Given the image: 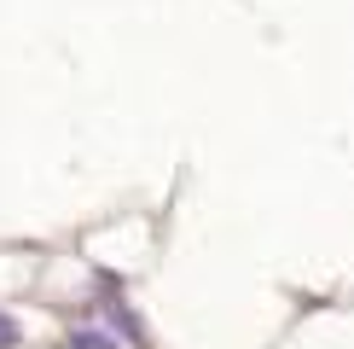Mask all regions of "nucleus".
I'll list each match as a JSON object with an SVG mask.
<instances>
[{
  "label": "nucleus",
  "instance_id": "nucleus-1",
  "mask_svg": "<svg viewBox=\"0 0 354 349\" xmlns=\"http://www.w3.org/2000/svg\"><path fill=\"white\" fill-rule=\"evenodd\" d=\"M70 349H116V338H105V332H93V326H82V332H70Z\"/></svg>",
  "mask_w": 354,
  "mask_h": 349
},
{
  "label": "nucleus",
  "instance_id": "nucleus-2",
  "mask_svg": "<svg viewBox=\"0 0 354 349\" xmlns=\"http://www.w3.org/2000/svg\"><path fill=\"white\" fill-rule=\"evenodd\" d=\"M12 343H18V320L0 314V349H12Z\"/></svg>",
  "mask_w": 354,
  "mask_h": 349
}]
</instances>
